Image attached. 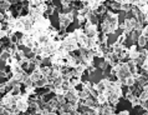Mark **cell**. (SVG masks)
<instances>
[{"label": "cell", "mask_w": 148, "mask_h": 115, "mask_svg": "<svg viewBox=\"0 0 148 115\" xmlns=\"http://www.w3.org/2000/svg\"><path fill=\"white\" fill-rule=\"evenodd\" d=\"M137 43H138V46H142V48H145L146 45H147V39L145 38L143 35H141L138 38V40H137Z\"/></svg>", "instance_id": "obj_18"}, {"label": "cell", "mask_w": 148, "mask_h": 115, "mask_svg": "<svg viewBox=\"0 0 148 115\" xmlns=\"http://www.w3.org/2000/svg\"><path fill=\"white\" fill-rule=\"evenodd\" d=\"M134 84H136V78L134 76H130L128 79H126L125 83H123V85L128 86V88H132V86H134Z\"/></svg>", "instance_id": "obj_12"}, {"label": "cell", "mask_w": 148, "mask_h": 115, "mask_svg": "<svg viewBox=\"0 0 148 115\" xmlns=\"http://www.w3.org/2000/svg\"><path fill=\"white\" fill-rule=\"evenodd\" d=\"M126 39H127V35L126 34H122V35H120L118 36V39H117V44H120V45H123V43L126 42Z\"/></svg>", "instance_id": "obj_20"}, {"label": "cell", "mask_w": 148, "mask_h": 115, "mask_svg": "<svg viewBox=\"0 0 148 115\" xmlns=\"http://www.w3.org/2000/svg\"><path fill=\"white\" fill-rule=\"evenodd\" d=\"M24 93H26L29 96L35 95V93H36V88H35V85H34V86H25V91H24Z\"/></svg>", "instance_id": "obj_15"}, {"label": "cell", "mask_w": 148, "mask_h": 115, "mask_svg": "<svg viewBox=\"0 0 148 115\" xmlns=\"http://www.w3.org/2000/svg\"><path fill=\"white\" fill-rule=\"evenodd\" d=\"M127 54H128L130 60H138L139 59V50L137 45H131L130 49H127Z\"/></svg>", "instance_id": "obj_6"}, {"label": "cell", "mask_w": 148, "mask_h": 115, "mask_svg": "<svg viewBox=\"0 0 148 115\" xmlns=\"http://www.w3.org/2000/svg\"><path fill=\"white\" fill-rule=\"evenodd\" d=\"M0 90H1V94H4V93H5V90H6V85L5 84H1V86H0Z\"/></svg>", "instance_id": "obj_23"}, {"label": "cell", "mask_w": 148, "mask_h": 115, "mask_svg": "<svg viewBox=\"0 0 148 115\" xmlns=\"http://www.w3.org/2000/svg\"><path fill=\"white\" fill-rule=\"evenodd\" d=\"M75 16L72 14H61L60 18H59V23H60V26H61V30H65L70 24L73 21Z\"/></svg>", "instance_id": "obj_3"}, {"label": "cell", "mask_w": 148, "mask_h": 115, "mask_svg": "<svg viewBox=\"0 0 148 115\" xmlns=\"http://www.w3.org/2000/svg\"><path fill=\"white\" fill-rule=\"evenodd\" d=\"M61 48H64L65 50H67L69 53L80 49L79 42H77V39H76V36L73 33H69V34L64 35V39H61Z\"/></svg>", "instance_id": "obj_1"}, {"label": "cell", "mask_w": 148, "mask_h": 115, "mask_svg": "<svg viewBox=\"0 0 148 115\" xmlns=\"http://www.w3.org/2000/svg\"><path fill=\"white\" fill-rule=\"evenodd\" d=\"M56 100L59 101V104L60 105H62V104H66L67 100H66V98H65V95H56Z\"/></svg>", "instance_id": "obj_19"}, {"label": "cell", "mask_w": 148, "mask_h": 115, "mask_svg": "<svg viewBox=\"0 0 148 115\" xmlns=\"http://www.w3.org/2000/svg\"><path fill=\"white\" fill-rule=\"evenodd\" d=\"M91 51L93 53V55H95V56H98V58H103V56H105V51L102 50V48L100 46V45L95 46Z\"/></svg>", "instance_id": "obj_11"}, {"label": "cell", "mask_w": 148, "mask_h": 115, "mask_svg": "<svg viewBox=\"0 0 148 115\" xmlns=\"http://www.w3.org/2000/svg\"><path fill=\"white\" fill-rule=\"evenodd\" d=\"M82 83V80H81V78L80 76H73L71 80H70V84H71L72 88H76L77 85H80Z\"/></svg>", "instance_id": "obj_13"}, {"label": "cell", "mask_w": 148, "mask_h": 115, "mask_svg": "<svg viewBox=\"0 0 148 115\" xmlns=\"http://www.w3.org/2000/svg\"><path fill=\"white\" fill-rule=\"evenodd\" d=\"M84 31L85 34L88 36V38H95V36L98 35V30H97V26L96 25H92L90 21H87L85 24V28H84Z\"/></svg>", "instance_id": "obj_4"}, {"label": "cell", "mask_w": 148, "mask_h": 115, "mask_svg": "<svg viewBox=\"0 0 148 115\" xmlns=\"http://www.w3.org/2000/svg\"><path fill=\"white\" fill-rule=\"evenodd\" d=\"M138 98H139L141 101H147L148 100V91H142L141 95H139Z\"/></svg>", "instance_id": "obj_21"}, {"label": "cell", "mask_w": 148, "mask_h": 115, "mask_svg": "<svg viewBox=\"0 0 148 115\" xmlns=\"http://www.w3.org/2000/svg\"><path fill=\"white\" fill-rule=\"evenodd\" d=\"M44 76H45V75L42 74V71H41V68H36L35 70L30 74V78H31V80L34 81V85H35V83H38L39 80L42 79Z\"/></svg>", "instance_id": "obj_7"}, {"label": "cell", "mask_w": 148, "mask_h": 115, "mask_svg": "<svg viewBox=\"0 0 148 115\" xmlns=\"http://www.w3.org/2000/svg\"><path fill=\"white\" fill-rule=\"evenodd\" d=\"M102 115H114V106L110 103L102 105Z\"/></svg>", "instance_id": "obj_8"}, {"label": "cell", "mask_w": 148, "mask_h": 115, "mask_svg": "<svg viewBox=\"0 0 148 115\" xmlns=\"http://www.w3.org/2000/svg\"><path fill=\"white\" fill-rule=\"evenodd\" d=\"M93 53L91 50L86 48H80V58H81V61L84 63L86 67H92L93 65Z\"/></svg>", "instance_id": "obj_2"}, {"label": "cell", "mask_w": 148, "mask_h": 115, "mask_svg": "<svg viewBox=\"0 0 148 115\" xmlns=\"http://www.w3.org/2000/svg\"><path fill=\"white\" fill-rule=\"evenodd\" d=\"M127 100H128L130 103H131V105L133 106V108H136V106H141V100H139V98L138 96H136V95H133V94H131V95H128L126 98Z\"/></svg>", "instance_id": "obj_9"}, {"label": "cell", "mask_w": 148, "mask_h": 115, "mask_svg": "<svg viewBox=\"0 0 148 115\" xmlns=\"http://www.w3.org/2000/svg\"><path fill=\"white\" fill-rule=\"evenodd\" d=\"M96 101L100 105H105V104H107L108 103V96L106 95L105 93H98V96L96 98Z\"/></svg>", "instance_id": "obj_10"}, {"label": "cell", "mask_w": 148, "mask_h": 115, "mask_svg": "<svg viewBox=\"0 0 148 115\" xmlns=\"http://www.w3.org/2000/svg\"><path fill=\"white\" fill-rule=\"evenodd\" d=\"M110 85H111V80L110 79H103V80L98 81L97 84H93V88L96 89L98 93H106L108 90Z\"/></svg>", "instance_id": "obj_5"}, {"label": "cell", "mask_w": 148, "mask_h": 115, "mask_svg": "<svg viewBox=\"0 0 148 115\" xmlns=\"http://www.w3.org/2000/svg\"><path fill=\"white\" fill-rule=\"evenodd\" d=\"M41 71L46 78H49L52 74V67H41Z\"/></svg>", "instance_id": "obj_14"}, {"label": "cell", "mask_w": 148, "mask_h": 115, "mask_svg": "<svg viewBox=\"0 0 148 115\" xmlns=\"http://www.w3.org/2000/svg\"><path fill=\"white\" fill-rule=\"evenodd\" d=\"M71 88H72V86H71V84H70V81H66V80H65V81H64V84H62V89L67 93Z\"/></svg>", "instance_id": "obj_22"}, {"label": "cell", "mask_w": 148, "mask_h": 115, "mask_svg": "<svg viewBox=\"0 0 148 115\" xmlns=\"http://www.w3.org/2000/svg\"><path fill=\"white\" fill-rule=\"evenodd\" d=\"M98 40H100L101 44H106V43H107V40H108V35L101 31L100 34H98Z\"/></svg>", "instance_id": "obj_16"}, {"label": "cell", "mask_w": 148, "mask_h": 115, "mask_svg": "<svg viewBox=\"0 0 148 115\" xmlns=\"http://www.w3.org/2000/svg\"><path fill=\"white\" fill-rule=\"evenodd\" d=\"M23 84L25 85V86H34V81L31 80L30 76L25 75V78H24V80H23Z\"/></svg>", "instance_id": "obj_17"}]
</instances>
